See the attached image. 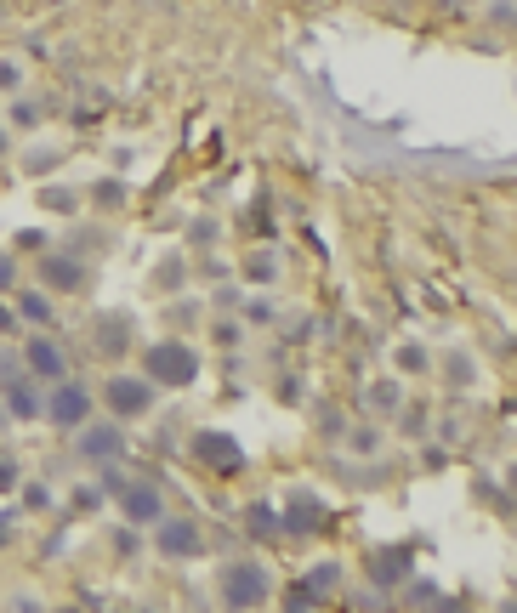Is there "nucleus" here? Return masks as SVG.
I'll list each match as a JSON object with an SVG mask.
<instances>
[{"label": "nucleus", "instance_id": "nucleus-24", "mask_svg": "<svg viewBox=\"0 0 517 613\" xmlns=\"http://www.w3.org/2000/svg\"><path fill=\"white\" fill-rule=\"evenodd\" d=\"M12 279H18V262H12V256H0V290H6Z\"/></svg>", "mask_w": 517, "mask_h": 613}, {"label": "nucleus", "instance_id": "nucleus-17", "mask_svg": "<svg viewBox=\"0 0 517 613\" xmlns=\"http://www.w3.org/2000/svg\"><path fill=\"white\" fill-rule=\"evenodd\" d=\"M23 318L46 324V318H52V301H46V296H23Z\"/></svg>", "mask_w": 517, "mask_h": 613}, {"label": "nucleus", "instance_id": "nucleus-20", "mask_svg": "<svg viewBox=\"0 0 517 613\" xmlns=\"http://www.w3.org/2000/svg\"><path fill=\"white\" fill-rule=\"evenodd\" d=\"M336 579H341V568H336V562H330V568H313V579H307V585H313V591H330Z\"/></svg>", "mask_w": 517, "mask_h": 613}, {"label": "nucleus", "instance_id": "nucleus-13", "mask_svg": "<svg viewBox=\"0 0 517 613\" xmlns=\"http://www.w3.org/2000/svg\"><path fill=\"white\" fill-rule=\"evenodd\" d=\"M404 574H410V551H375L370 557V579H381V585H398Z\"/></svg>", "mask_w": 517, "mask_h": 613}, {"label": "nucleus", "instance_id": "nucleus-9", "mask_svg": "<svg viewBox=\"0 0 517 613\" xmlns=\"http://www.w3.org/2000/svg\"><path fill=\"white\" fill-rule=\"evenodd\" d=\"M23 358H29V369H35V381H63V369H69V364H63V347L46 341V335H35Z\"/></svg>", "mask_w": 517, "mask_h": 613}, {"label": "nucleus", "instance_id": "nucleus-19", "mask_svg": "<svg viewBox=\"0 0 517 613\" xmlns=\"http://www.w3.org/2000/svg\"><path fill=\"white\" fill-rule=\"evenodd\" d=\"M313 602H319V591H313V585H290V608H313Z\"/></svg>", "mask_w": 517, "mask_h": 613}, {"label": "nucleus", "instance_id": "nucleus-28", "mask_svg": "<svg viewBox=\"0 0 517 613\" xmlns=\"http://www.w3.org/2000/svg\"><path fill=\"white\" fill-rule=\"evenodd\" d=\"M0 330H12V307H0Z\"/></svg>", "mask_w": 517, "mask_h": 613}, {"label": "nucleus", "instance_id": "nucleus-8", "mask_svg": "<svg viewBox=\"0 0 517 613\" xmlns=\"http://www.w3.org/2000/svg\"><path fill=\"white\" fill-rule=\"evenodd\" d=\"M285 534H319L324 528V506H319V494H290V506H285Z\"/></svg>", "mask_w": 517, "mask_h": 613}, {"label": "nucleus", "instance_id": "nucleus-27", "mask_svg": "<svg viewBox=\"0 0 517 613\" xmlns=\"http://www.w3.org/2000/svg\"><path fill=\"white\" fill-rule=\"evenodd\" d=\"M12 517H18V511H0V545L12 540Z\"/></svg>", "mask_w": 517, "mask_h": 613}, {"label": "nucleus", "instance_id": "nucleus-14", "mask_svg": "<svg viewBox=\"0 0 517 613\" xmlns=\"http://www.w3.org/2000/svg\"><path fill=\"white\" fill-rule=\"evenodd\" d=\"M6 403H12V415H40V398H35V386L29 381H6Z\"/></svg>", "mask_w": 517, "mask_h": 613}, {"label": "nucleus", "instance_id": "nucleus-26", "mask_svg": "<svg viewBox=\"0 0 517 613\" xmlns=\"http://www.w3.org/2000/svg\"><path fill=\"white\" fill-rule=\"evenodd\" d=\"M6 86H18V63H0V91Z\"/></svg>", "mask_w": 517, "mask_h": 613}, {"label": "nucleus", "instance_id": "nucleus-2", "mask_svg": "<svg viewBox=\"0 0 517 613\" xmlns=\"http://www.w3.org/2000/svg\"><path fill=\"white\" fill-rule=\"evenodd\" d=\"M188 455H194L205 472H216V477L245 472V449H239V438H228L222 426H199L194 438H188Z\"/></svg>", "mask_w": 517, "mask_h": 613}, {"label": "nucleus", "instance_id": "nucleus-18", "mask_svg": "<svg viewBox=\"0 0 517 613\" xmlns=\"http://www.w3.org/2000/svg\"><path fill=\"white\" fill-rule=\"evenodd\" d=\"M97 205H108V211L125 205V188H120V182H97Z\"/></svg>", "mask_w": 517, "mask_h": 613}, {"label": "nucleus", "instance_id": "nucleus-15", "mask_svg": "<svg viewBox=\"0 0 517 613\" xmlns=\"http://www.w3.org/2000/svg\"><path fill=\"white\" fill-rule=\"evenodd\" d=\"M40 205L57 211V216H74V193L69 188H40Z\"/></svg>", "mask_w": 517, "mask_h": 613}, {"label": "nucleus", "instance_id": "nucleus-10", "mask_svg": "<svg viewBox=\"0 0 517 613\" xmlns=\"http://www.w3.org/2000/svg\"><path fill=\"white\" fill-rule=\"evenodd\" d=\"M40 273H46V284H52V290H80V284H86V267L74 262V256H46V262H40Z\"/></svg>", "mask_w": 517, "mask_h": 613}, {"label": "nucleus", "instance_id": "nucleus-5", "mask_svg": "<svg viewBox=\"0 0 517 613\" xmlns=\"http://www.w3.org/2000/svg\"><path fill=\"white\" fill-rule=\"evenodd\" d=\"M154 545H160L165 557H199V551H205V534H199L194 517H160V523H154Z\"/></svg>", "mask_w": 517, "mask_h": 613}, {"label": "nucleus", "instance_id": "nucleus-1", "mask_svg": "<svg viewBox=\"0 0 517 613\" xmlns=\"http://www.w3.org/2000/svg\"><path fill=\"white\" fill-rule=\"evenodd\" d=\"M143 375L154 386H194L199 381V352L188 341H154L143 352Z\"/></svg>", "mask_w": 517, "mask_h": 613}, {"label": "nucleus", "instance_id": "nucleus-4", "mask_svg": "<svg viewBox=\"0 0 517 613\" xmlns=\"http://www.w3.org/2000/svg\"><path fill=\"white\" fill-rule=\"evenodd\" d=\"M268 591L273 585H268V574H262L256 562H239V568L222 574V602H228V608H262Z\"/></svg>", "mask_w": 517, "mask_h": 613}, {"label": "nucleus", "instance_id": "nucleus-12", "mask_svg": "<svg viewBox=\"0 0 517 613\" xmlns=\"http://www.w3.org/2000/svg\"><path fill=\"white\" fill-rule=\"evenodd\" d=\"M125 330H131V318H125V313L97 318V352H108V358H120V352H125Z\"/></svg>", "mask_w": 517, "mask_h": 613}, {"label": "nucleus", "instance_id": "nucleus-11", "mask_svg": "<svg viewBox=\"0 0 517 613\" xmlns=\"http://www.w3.org/2000/svg\"><path fill=\"white\" fill-rule=\"evenodd\" d=\"M80 449H86V460H114L125 449V432L120 426H91L86 438H80Z\"/></svg>", "mask_w": 517, "mask_h": 613}, {"label": "nucleus", "instance_id": "nucleus-25", "mask_svg": "<svg viewBox=\"0 0 517 613\" xmlns=\"http://www.w3.org/2000/svg\"><path fill=\"white\" fill-rule=\"evenodd\" d=\"M12 483H18V466H12V460H0V489H12Z\"/></svg>", "mask_w": 517, "mask_h": 613}, {"label": "nucleus", "instance_id": "nucleus-29", "mask_svg": "<svg viewBox=\"0 0 517 613\" xmlns=\"http://www.w3.org/2000/svg\"><path fill=\"white\" fill-rule=\"evenodd\" d=\"M0 148H6V137H0Z\"/></svg>", "mask_w": 517, "mask_h": 613}, {"label": "nucleus", "instance_id": "nucleus-21", "mask_svg": "<svg viewBox=\"0 0 517 613\" xmlns=\"http://www.w3.org/2000/svg\"><path fill=\"white\" fill-rule=\"evenodd\" d=\"M370 403H381V409H393V403H398V386H393V381H381V386L370 392Z\"/></svg>", "mask_w": 517, "mask_h": 613}, {"label": "nucleus", "instance_id": "nucleus-23", "mask_svg": "<svg viewBox=\"0 0 517 613\" xmlns=\"http://www.w3.org/2000/svg\"><path fill=\"white\" fill-rule=\"evenodd\" d=\"M29 171H52V148H35V154H29Z\"/></svg>", "mask_w": 517, "mask_h": 613}, {"label": "nucleus", "instance_id": "nucleus-16", "mask_svg": "<svg viewBox=\"0 0 517 613\" xmlns=\"http://www.w3.org/2000/svg\"><path fill=\"white\" fill-rule=\"evenodd\" d=\"M245 523H250V534H273V528H279V523H273V506H250Z\"/></svg>", "mask_w": 517, "mask_h": 613}, {"label": "nucleus", "instance_id": "nucleus-7", "mask_svg": "<svg viewBox=\"0 0 517 613\" xmlns=\"http://www.w3.org/2000/svg\"><path fill=\"white\" fill-rule=\"evenodd\" d=\"M120 511H125V523H137V528L160 523V517H165L160 489H148V483H125V489H120Z\"/></svg>", "mask_w": 517, "mask_h": 613}, {"label": "nucleus", "instance_id": "nucleus-6", "mask_svg": "<svg viewBox=\"0 0 517 613\" xmlns=\"http://www.w3.org/2000/svg\"><path fill=\"white\" fill-rule=\"evenodd\" d=\"M46 415H52L57 426H86V415H91V392L80 381H52V403H46Z\"/></svg>", "mask_w": 517, "mask_h": 613}, {"label": "nucleus", "instance_id": "nucleus-3", "mask_svg": "<svg viewBox=\"0 0 517 613\" xmlns=\"http://www.w3.org/2000/svg\"><path fill=\"white\" fill-rule=\"evenodd\" d=\"M103 403L120 415V421H137L154 409V381L148 375H108L103 381Z\"/></svg>", "mask_w": 517, "mask_h": 613}, {"label": "nucleus", "instance_id": "nucleus-22", "mask_svg": "<svg viewBox=\"0 0 517 613\" xmlns=\"http://www.w3.org/2000/svg\"><path fill=\"white\" fill-rule=\"evenodd\" d=\"M12 120H18V125H35L40 108H35V103H18V108H12Z\"/></svg>", "mask_w": 517, "mask_h": 613}]
</instances>
